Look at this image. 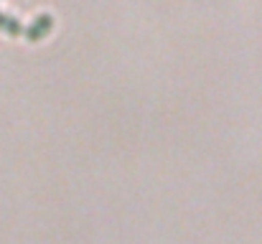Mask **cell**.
<instances>
[{
	"mask_svg": "<svg viewBox=\"0 0 262 244\" xmlns=\"http://www.w3.org/2000/svg\"><path fill=\"white\" fill-rule=\"evenodd\" d=\"M51 23H54V20H51V15H49V13H41V15H36V18H33V23L26 28L28 38H33V41H36V38L46 36V33H49V28H51Z\"/></svg>",
	"mask_w": 262,
	"mask_h": 244,
	"instance_id": "6da1fadb",
	"label": "cell"
},
{
	"mask_svg": "<svg viewBox=\"0 0 262 244\" xmlns=\"http://www.w3.org/2000/svg\"><path fill=\"white\" fill-rule=\"evenodd\" d=\"M0 28H5L8 33H20L23 26H20V20H18L15 15H3V13H0Z\"/></svg>",
	"mask_w": 262,
	"mask_h": 244,
	"instance_id": "7a4b0ae2",
	"label": "cell"
}]
</instances>
